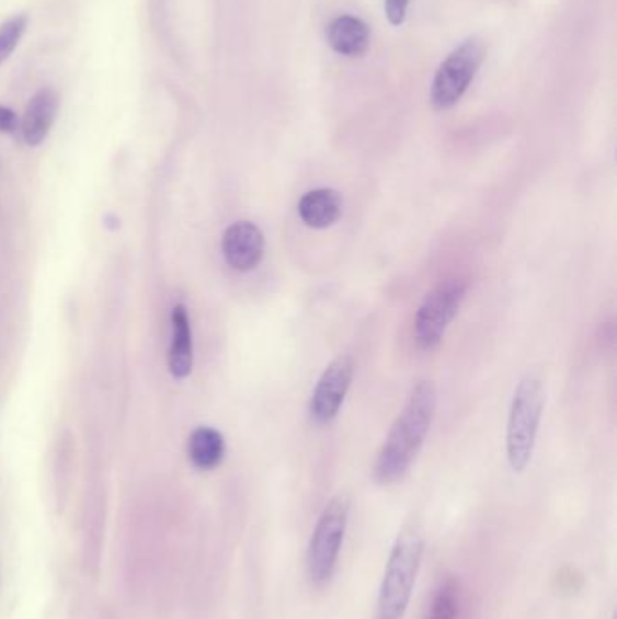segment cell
Instances as JSON below:
<instances>
[{
    "mask_svg": "<svg viewBox=\"0 0 617 619\" xmlns=\"http://www.w3.org/2000/svg\"><path fill=\"white\" fill-rule=\"evenodd\" d=\"M436 410V388L430 380H421L411 390L404 410L397 416L379 457L375 462V480L382 485H391L404 479L421 454L431 422Z\"/></svg>",
    "mask_w": 617,
    "mask_h": 619,
    "instance_id": "obj_1",
    "label": "cell"
},
{
    "mask_svg": "<svg viewBox=\"0 0 617 619\" xmlns=\"http://www.w3.org/2000/svg\"><path fill=\"white\" fill-rule=\"evenodd\" d=\"M424 557V538L405 531L397 538L386 563L377 599V619H404Z\"/></svg>",
    "mask_w": 617,
    "mask_h": 619,
    "instance_id": "obj_2",
    "label": "cell"
},
{
    "mask_svg": "<svg viewBox=\"0 0 617 619\" xmlns=\"http://www.w3.org/2000/svg\"><path fill=\"white\" fill-rule=\"evenodd\" d=\"M545 406V390L536 375H525L514 390L509 410L507 460L514 473H524L533 455Z\"/></svg>",
    "mask_w": 617,
    "mask_h": 619,
    "instance_id": "obj_3",
    "label": "cell"
},
{
    "mask_svg": "<svg viewBox=\"0 0 617 619\" xmlns=\"http://www.w3.org/2000/svg\"><path fill=\"white\" fill-rule=\"evenodd\" d=\"M347 521L350 500L344 495L333 496L322 509L308 543L307 573L311 585L321 588L332 582L343 551Z\"/></svg>",
    "mask_w": 617,
    "mask_h": 619,
    "instance_id": "obj_4",
    "label": "cell"
},
{
    "mask_svg": "<svg viewBox=\"0 0 617 619\" xmlns=\"http://www.w3.org/2000/svg\"><path fill=\"white\" fill-rule=\"evenodd\" d=\"M467 288H469L467 279L452 277L447 282H442L424 297V301L416 310L415 324H413V337L419 348L431 352L441 346L449 324L457 318L458 310L462 307Z\"/></svg>",
    "mask_w": 617,
    "mask_h": 619,
    "instance_id": "obj_5",
    "label": "cell"
},
{
    "mask_svg": "<svg viewBox=\"0 0 617 619\" xmlns=\"http://www.w3.org/2000/svg\"><path fill=\"white\" fill-rule=\"evenodd\" d=\"M485 47L478 38L464 42L436 71L431 88V104L438 111L452 110L462 99L467 88L482 66Z\"/></svg>",
    "mask_w": 617,
    "mask_h": 619,
    "instance_id": "obj_6",
    "label": "cell"
},
{
    "mask_svg": "<svg viewBox=\"0 0 617 619\" xmlns=\"http://www.w3.org/2000/svg\"><path fill=\"white\" fill-rule=\"evenodd\" d=\"M353 359L350 355H341L328 365L311 393L310 416L319 426H327L339 415L352 386Z\"/></svg>",
    "mask_w": 617,
    "mask_h": 619,
    "instance_id": "obj_7",
    "label": "cell"
},
{
    "mask_svg": "<svg viewBox=\"0 0 617 619\" xmlns=\"http://www.w3.org/2000/svg\"><path fill=\"white\" fill-rule=\"evenodd\" d=\"M221 250L233 271H254L265 255V236L252 221H238L225 230Z\"/></svg>",
    "mask_w": 617,
    "mask_h": 619,
    "instance_id": "obj_8",
    "label": "cell"
},
{
    "mask_svg": "<svg viewBox=\"0 0 617 619\" xmlns=\"http://www.w3.org/2000/svg\"><path fill=\"white\" fill-rule=\"evenodd\" d=\"M58 99L57 91L53 88L38 89L33 99L27 102L26 111L21 118L22 138L30 147H38L46 140L57 118Z\"/></svg>",
    "mask_w": 617,
    "mask_h": 619,
    "instance_id": "obj_9",
    "label": "cell"
},
{
    "mask_svg": "<svg viewBox=\"0 0 617 619\" xmlns=\"http://www.w3.org/2000/svg\"><path fill=\"white\" fill-rule=\"evenodd\" d=\"M172 341L169 348V370L174 379H187L193 374L194 346L193 326L188 318L187 307L176 305L172 308Z\"/></svg>",
    "mask_w": 617,
    "mask_h": 619,
    "instance_id": "obj_10",
    "label": "cell"
},
{
    "mask_svg": "<svg viewBox=\"0 0 617 619\" xmlns=\"http://www.w3.org/2000/svg\"><path fill=\"white\" fill-rule=\"evenodd\" d=\"M297 214L310 229H328L341 218L343 198L335 188H316L299 199Z\"/></svg>",
    "mask_w": 617,
    "mask_h": 619,
    "instance_id": "obj_11",
    "label": "cell"
},
{
    "mask_svg": "<svg viewBox=\"0 0 617 619\" xmlns=\"http://www.w3.org/2000/svg\"><path fill=\"white\" fill-rule=\"evenodd\" d=\"M328 44L344 57H357L366 51L369 30L361 19L352 15L338 16L328 26Z\"/></svg>",
    "mask_w": 617,
    "mask_h": 619,
    "instance_id": "obj_12",
    "label": "cell"
},
{
    "mask_svg": "<svg viewBox=\"0 0 617 619\" xmlns=\"http://www.w3.org/2000/svg\"><path fill=\"white\" fill-rule=\"evenodd\" d=\"M225 451L227 446L224 435L214 427H197L188 438V458L202 471L218 468L219 463L224 462Z\"/></svg>",
    "mask_w": 617,
    "mask_h": 619,
    "instance_id": "obj_13",
    "label": "cell"
},
{
    "mask_svg": "<svg viewBox=\"0 0 617 619\" xmlns=\"http://www.w3.org/2000/svg\"><path fill=\"white\" fill-rule=\"evenodd\" d=\"M460 612V585L457 580L447 578L433 594L425 619H457Z\"/></svg>",
    "mask_w": 617,
    "mask_h": 619,
    "instance_id": "obj_14",
    "label": "cell"
},
{
    "mask_svg": "<svg viewBox=\"0 0 617 619\" xmlns=\"http://www.w3.org/2000/svg\"><path fill=\"white\" fill-rule=\"evenodd\" d=\"M27 16L15 15L0 24V66L15 51L22 35L26 32Z\"/></svg>",
    "mask_w": 617,
    "mask_h": 619,
    "instance_id": "obj_15",
    "label": "cell"
},
{
    "mask_svg": "<svg viewBox=\"0 0 617 619\" xmlns=\"http://www.w3.org/2000/svg\"><path fill=\"white\" fill-rule=\"evenodd\" d=\"M410 0H386V16L393 26H400L405 19Z\"/></svg>",
    "mask_w": 617,
    "mask_h": 619,
    "instance_id": "obj_16",
    "label": "cell"
},
{
    "mask_svg": "<svg viewBox=\"0 0 617 619\" xmlns=\"http://www.w3.org/2000/svg\"><path fill=\"white\" fill-rule=\"evenodd\" d=\"M19 127H21V118L16 116L15 111L5 107V105H0V133L13 135Z\"/></svg>",
    "mask_w": 617,
    "mask_h": 619,
    "instance_id": "obj_17",
    "label": "cell"
}]
</instances>
